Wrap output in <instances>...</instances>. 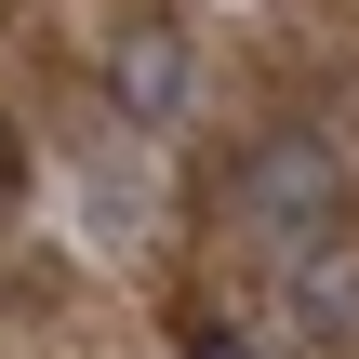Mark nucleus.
I'll use <instances>...</instances> for the list:
<instances>
[{
    "instance_id": "1",
    "label": "nucleus",
    "mask_w": 359,
    "mask_h": 359,
    "mask_svg": "<svg viewBox=\"0 0 359 359\" xmlns=\"http://www.w3.org/2000/svg\"><path fill=\"white\" fill-rule=\"evenodd\" d=\"M333 213H346V160H333V133H266V147L226 160V226H240L253 253H320Z\"/></svg>"
},
{
    "instance_id": "2",
    "label": "nucleus",
    "mask_w": 359,
    "mask_h": 359,
    "mask_svg": "<svg viewBox=\"0 0 359 359\" xmlns=\"http://www.w3.org/2000/svg\"><path fill=\"white\" fill-rule=\"evenodd\" d=\"M107 93H120V133H173V120H187V93H200L187 27H173V13L120 27V40H107Z\"/></svg>"
},
{
    "instance_id": "3",
    "label": "nucleus",
    "mask_w": 359,
    "mask_h": 359,
    "mask_svg": "<svg viewBox=\"0 0 359 359\" xmlns=\"http://www.w3.org/2000/svg\"><path fill=\"white\" fill-rule=\"evenodd\" d=\"M293 333L359 346V253H293Z\"/></svg>"
},
{
    "instance_id": "4",
    "label": "nucleus",
    "mask_w": 359,
    "mask_h": 359,
    "mask_svg": "<svg viewBox=\"0 0 359 359\" xmlns=\"http://www.w3.org/2000/svg\"><path fill=\"white\" fill-rule=\"evenodd\" d=\"M173 333H187V359H266V346H253V333H240V320H213V306H187Z\"/></svg>"
}]
</instances>
